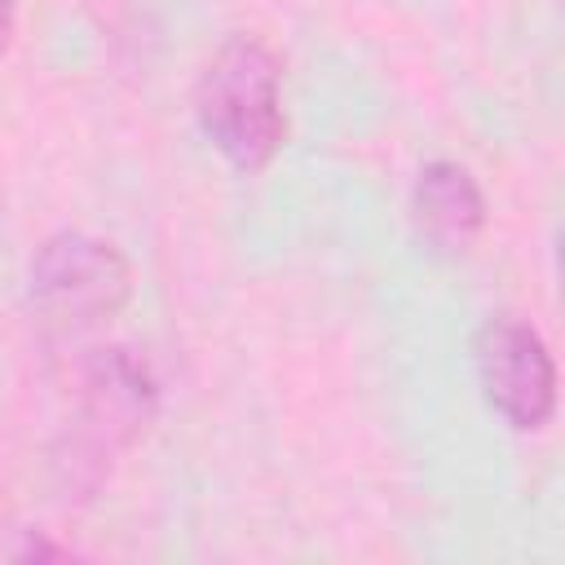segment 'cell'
<instances>
[{
  "label": "cell",
  "instance_id": "cell-1",
  "mask_svg": "<svg viewBox=\"0 0 565 565\" xmlns=\"http://www.w3.org/2000/svg\"><path fill=\"white\" fill-rule=\"evenodd\" d=\"M194 119L230 168L247 177L269 168L287 141L278 53L252 31L221 40L194 79Z\"/></svg>",
  "mask_w": 565,
  "mask_h": 565
},
{
  "label": "cell",
  "instance_id": "cell-3",
  "mask_svg": "<svg viewBox=\"0 0 565 565\" xmlns=\"http://www.w3.org/2000/svg\"><path fill=\"white\" fill-rule=\"evenodd\" d=\"M31 309L57 331H88L110 322L132 296L124 252L97 234L62 230L44 238L26 269Z\"/></svg>",
  "mask_w": 565,
  "mask_h": 565
},
{
  "label": "cell",
  "instance_id": "cell-6",
  "mask_svg": "<svg viewBox=\"0 0 565 565\" xmlns=\"http://www.w3.org/2000/svg\"><path fill=\"white\" fill-rule=\"evenodd\" d=\"M18 556H26V561H44V556H66V547H57V543H44V539H26L22 547H18Z\"/></svg>",
  "mask_w": 565,
  "mask_h": 565
},
{
  "label": "cell",
  "instance_id": "cell-5",
  "mask_svg": "<svg viewBox=\"0 0 565 565\" xmlns=\"http://www.w3.org/2000/svg\"><path fill=\"white\" fill-rule=\"evenodd\" d=\"M411 221L415 234L446 256H459L486 230V194L477 177L455 159H433L415 172L411 185Z\"/></svg>",
  "mask_w": 565,
  "mask_h": 565
},
{
  "label": "cell",
  "instance_id": "cell-4",
  "mask_svg": "<svg viewBox=\"0 0 565 565\" xmlns=\"http://www.w3.org/2000/svg\"><path fill=\"white\" fill-rule=\"evenodd\" d=\"M472 366L490 411L516 428L539 433L556 415V362L539 327L521 313H490L472 340Z\"/></svg>",
  "mask_w": 565,
  "mask_h": 565
},
{
  "label": "cell",
  "instance_id": "cell-7",
  "mask_svg": "<svg viewBox=\"0 0 565 565\" xmlns=\"http://www.w3.org/2000/svg\"><path fill=\"white\" fill-rule=\"evenodd\" d=\"M13 26H18V0H0V53L13 44Z\"/></svg>",
  "mask_w": 565,
  "mask_h": 565
},
{
  "label": "cell",
  "instance_id": "cell-2",
  "mask_svg": "<svg viewBox=\"0 0 565 565\" xmlns=\"http://www.w3.org/2000/svg\"><path fill=\"white\" fill-rule=\"evenodd\" d=\"M159 415L154 371L124 344L93 349L75 384V433H71V477L88 468V486L102 481L106 463L137 446Z\"/></svg>",
  "mask_w": 565,
  "mask_h": 565
}]
</instances>
